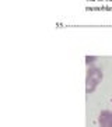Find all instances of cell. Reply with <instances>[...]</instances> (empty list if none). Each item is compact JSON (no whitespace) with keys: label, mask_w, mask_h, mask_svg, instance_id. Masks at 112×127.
Instances as JSON below:
<instances>
[{"label":"cell","mask_w":112,"mask_h":127,"mask_svg":"<svg viewBox=\"0 0 112 127\" xmlns=\"http://www.w3.org/2000/svg\"><path fill=\"white\" fill-rule=\"evenodd\" d=\"M101 80H102V71L97 67L90 68L87 73V92H93Z\"/></svg>","instance_id":"6da1fadb"},{"label":"cell","mask_w":112,"mask_h":127,"mask_svg":"<svg viewBox=\"0 0 112 127\" xmlns=\"http://www.w3.org/2000/svg\"><path fill=\"white\" fill-rule=\"evenodd\" d=\"M100 124H101V127H112V112H109V110L101 112Z\"/></svg>","instance_id":"7a4b0ae2"},{"label":"cell","mask_w":112,"mask_h":127,"mask_svg":"<svg viewBox=\"0 0 112 127\" xmlns=\"http://www.w3.org/2000/svg\"><path fill=\"white\" fill-rule=\"evenodd\" d=\"M86 62H87V64H93L94 62H95V57H90V56H87V59H86Z\"/></svg>","instance_id":"3957f363"}]
</instances>
